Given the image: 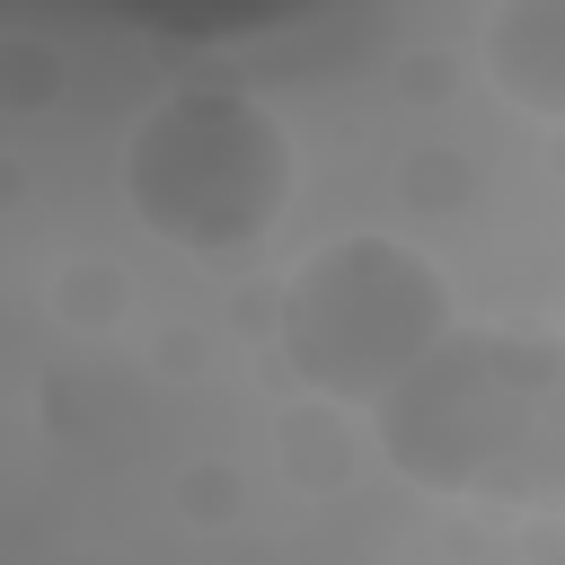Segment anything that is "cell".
I'll return each instance as SVG.
<instances>
[{
    "label": "cell",
    "mask_w": 565,
    "mask_h": 565,
    "mask_svg": "<svg viewBox=\"0 0 565 565\" xmlns=\"http://www.w3.org/2000/svg\"><path fill=\"white\" fill-rule=\"evenodd\" d=\"M380 450L433 494H521L556 486L565 450V371L539 335L450 327L380 406Z\"/></svg>",
    "instance_id": "6da1fadb"
},
{
    "label": "cell",
    "mask_w": 565,
    "mask_h": 565,
    "mask_svg": "<svg viewBox=\"0 0 565 565\" xmlns=\"http://www.w3.org/2000/svg\"><path fill=\"white\" fill-rule=\"evenodd\" d=\"M124 194L141 230L194 256L256 247L291 203V141L238 88H177L124 141Z\"/></svg>",
    "instance_id": "7a4b0ae2"
},
{
    "label": "cell",
    "mask_w": 565,
    "mask_h": 565,
    "mask_svg": "<svg viewBox=\"0 0 565 565\" xmlns=\"http://www.w3.org/2000/svg\"><path fill=\"white\" fill-rule=\"evenodd\" d=\"M450 335V282L397 238H335L282 291V353L309 388L380 406Z\"/></svg>",
    "instance_id": "3957f363"
},
{
    "label": "cell",
    "mask_w": 565,
    "mask_h": 565,
    "mask_svg": "<svg viewBox=\"0 0 565 565\" xmlns=\"http://www.w3.org/2000/svg\"><path fill=\"white\" fill-rule=\"evenodd\" d=\"M494 88L521 97L530 115H565V0H512L486 26Z\"/></svg>",
    "instance_id": "277c9868"
}]
</instances>
